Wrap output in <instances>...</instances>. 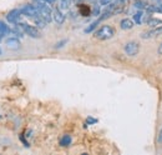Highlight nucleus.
<instances>
[{"mask_svg": "<svg viewBox=\"0 0 162 155\" xmlns=\"http://www.w3.org/2000/svg\"><path fill=\"white\" fill-rule=\"evenodd\" d=\"M115 35V29L110 25H102V27L93 33V36L99 40H109Z\"/></svg>", "mask_w": 162, "mask_h": 155, "instance_id": "1", "label": "nucleus"}, {"mask_svg": "<svg viewBox=\"0 0 162 155\" xmlns=\"http://www.w3.org/2000/svg\"><path fill=\"white\" fill-rule=\"evenodd\" d=\"M21 27L24 29V33L26 35L31 36V38H40V31L38 30L36 27H32V25H29V24H25V23H20Z\"/></svg>", "mask_w": 162, "mask_h": 155, "instance_id": "2", "label": "nucleus"}, {"mask_svg": "<svg viewBox=\"0 0 162 155\" xmlns=\"http://www.w3.org/2000/svg\"><path fill=\"white\" fill-rule=\"evenodd\" d=\"M139 50H140V46H139L137 43H135V41H130V43H127V44L125 45V53L129 56L137 55Z\"/></svg>", "mask_w": 162, "mask_h": 155, "instance_id": "3", "label": "nucleus"}, {"mask_svg": "<svg viewBox=\"0 0 162 155\" xmlns=\"http://www.w3.org/2000/svg\"><path fill=\"white\" fill-rule=\"evenodd\" d=\"M21 13L25 15V16H28V18H35V16H39V11H38V8L35 5H25L23 8V10Z\"/></svg>", "mask_w": 162, "mask_h": 155, "instance_id": "4", "label": "nucleus"}, {"mask_svg": "<svg viewBox=\"0 0 162 155\" xmlns=\"http://www.w3.org/2000/svg\"><path fill=\"white\" fill-rule=\"evenodd\" d=\"M21 11L20 10H18V9H14V10H11V11H9L8 13V15H6V20L9 21V23H11V24H16L19 21V19L21 18Z\"/></svg>", "mask_w": 162, "mask_h": 155, "instance_id": "5", "label": "nucleus"}, {"mask_svg": "<svg viewBox=\"0 0 162 155\" xmlns=\"http://www.w3.org/2000/svg\"><path fill=\"white\" fill-rule=\"evenodd\" d=\"M53 19L55 20L56 24H63L65 21V15L59 8H56V9H54V11H53Z\"/></svg>", "mask_w": 162, "mask_h": 155, "instance_id": "6", "label": "nucleus"}, {"mask_svg": "<svg viewBox=\"0 0 162 155\" xmlns=\"http://www.w3.org/2000/svg\"><path fill=\"white\" fill-rule=\"evenodd\" d=\"M78 9H79V14L81 16H90L91 15V9H90V6L86 5V4H79Z\"/></svg>", "mask_w": 162, "mask_h": 155, "instance_id": "7", "label": "nucleus"}, {"mask_svg": "<svg viewBox=\"0 0 162 155\" xmlns=\"http://www.w3.org/2000/svg\"><path fill=\"white\" fill-rule=\"evenodd\" d=\"M6 45H8V48L16 50V49L20 48L21 44H20V40H19V39H16V38H9V39L6 40Z\"/></svg>", "mask_w": 162, "mask_h": 155, "instance_id": "8", "label": "nucleus"}, {"mask_svg": "<svg viewBox=\"0 0 162 155\" xmlns=\"http://www.w3.org/2000/svg\"><path fill=\"white\" fill-rule=\"evenodd\" d=\"M133 25H135V21H132L131 19H127V18L122 19L121 23H120V27H121V29H124V30H130V29H132Z\"/></svg>", "mask_w": 162, "mask_h": 155, "instance_id": "9", "label": "nucleus"}, {"mask_svg": "<svg viewBox=\"0 0 162 155\" xmlns=\"http://www.w3.org/2000/svg\"><path fill=\"white\" fill-rule=\"evenodd\" d=\"M147 25L152 29H158V28H162V20L155 19V18H150L147 20Z\"/></svg>", "mask_w": 162, "mask_h": 155, "instance_id": "10", "label": "nucleus"}, {"mask_svg": "<svg viewBox=\"0 0 162 155\" xmlns=\"http://www.w3.org/2000/svg\"><path fill=\"white\" fill-rule=\"evenodd\" d=\"M143 16H145V13H143V10H140V11H137L135 15H133V21L137 24V25H141L142 23H143Z\"/></svg>", "mask_w": 162, "mask_h": 155, "instance_id": "11", "label": "nucleus"}, {"mask_svg": "<svg viewBox=\"0 0 162 155\" xmlns=\"http://www.w3.org/2000/svg\"><path fill=\"white\" fill-rule=\"evenodd\" d=\"M32 20H34V23L36 24V27L40 28V29H42V28L46 27V21L42 19L40 15H39V16H35V18H32Z\"/></svg>", "mask_w": 162, "mask_h": 155, "instance_id": "12", "label": "nucleus"}, {"mask_svg": "<svg viewBox=\"0 0 162 155\" xmlns=\"http://www.w3.org/2000/svg\"><path fill=\"white\" fill-rule=\"evenodd\" d=\"M71 141H72V139H71L70 135H64L60 140V145L61 146H69L71 144Z\"/></svg>", "mask_w": 162, "mask_h": 155, "instance_id": "13", "label": "nucleus"}, {"mask_svg": "<svg viewBox=\"0 0 162 155\" xmlns=\"http://www.w3.org/2000/svg\"><path fill=\"white\" fill-rule=\"evenodd\" d=\"M70 8V0H60V5H59V9L60 10H69Z\"/></svg>", "mask_w": 162, "mask_h": 155, "instance_id": "14", "label": "nucleus"}, {"mask_svg": "<svg viewBox=\"0 0 162 155\" xmlns=\"http://www.w3.org/2000/svg\"><path fill=\"white\" fill-rule=\"evenodd\" d=\"M99 20H96V21H93V23H91L90 25H89V27L86 28V29H85L84 31L85 33H86V34H89V33H91V31H93V30H95L96 29V27H97V25H99Z\"/></svg>", "mask_w": 162, "mask_h": 155, "instance_id": "15", "label": "nucleus"}, {"mask_svg": "<svg viewBox=\"0 0 162 155\" xmlns=\"http://www.w3.org/2000/svg\"><path fill=\"white\" fill-rule=\"evenodd\" d=\"M97 123V119H93V118H91V116H89L87 119H86V123H85V125H84V128H86L87 125H91V124H96Z\"/></svg>", "mask_w": 162, "mask_h": 155, "instance_id": "16", "label": "nucleus"}, {"mask_svg": "<svg viewBox=\"0 0 162 155\" xmlns=\"http://www.w3.org/2000/svg\"><path fill=\"white\" fill-rule=\"evenodd\" d=\"M0 31H4L5 34L9 33V28H8V25L4 24L3 21H0Z\"/></svg>", "mask_w": 162, "mask_h": 155, "instance_id": "17", "label": "nucleus"}, {"mask_svg": "<svg viewBox=\"0 0 162 155\" xmlns=\"http://www.w3.org/2000/svg\"><path fill=\"white\" fill-rule=\"evenodd\" d=\"M114 2V0H97V4L100 6H105V5H109V4H111Z\"/></svg>", "mask_w": 162, "mask_h": 155, "instance_id": "18", "label": "nucleus"}, {"mask_svg": "<svg viewBox=\"0 0 162 155\" xmlns=\"http://www.w3.org/2000/svg\"><path fill=\"white\" fill-rule=\"evenodd\" d=\"M66 43H67V40H61V41H59L57 44L55 45V48H57V49H59V48H61V46H64V45L66 44Z\"/></svg>", "mask_w": 162, "mask_h": 155, "instance_id": "19", "label": "nucleus"}, {"mask_svg": "<svg viewBox=\"0 0 162 155\" xmlns=\"http://www.w3.org/2000/svg\"><path fill=\"white\" fill-rule=\"evenodd\" d=\"M20 140L24 143V145L26 146V148H29V146H30V145H29V143L26 141V139H25V136H24V135H20Z\"/></svg>", "mask_w": 162, "mask_h": 155, "instance_id": "20", "label": "nucleus"}, {"mask_svg": "<svg viewBox=\"0 0 162 155\" xmlns=\"http://www.w3.org/2000/svg\"><path fill=\"white\" fill-rule=\"evenodd\" d=\"M157 141H158V144H162V128H161V130H160V133H158Z\"/></svg>", "mask_w": 162, "mask_h": 155, "instance_id": "21", "label": "nucleus"}, {"mask_svg": "<svg viewBox=\"0 0 162 155\" xmlns=\"http://www.w3.org/2000/svg\"><path fill=\"white\" fill-rule=\"evenodd\" d=\"M4 35H6V34H5L4 31H0V40L3 39V36H4Z\"/></svg>", "mask_w": 162, "mask_h": 155, "instance_id": "22", "label": "nucleus"}, {"mask_svg": "<svg viewBox=\"0 0 162 155\" xmlns=\"http://www.w3.org/2000/svg\"><path fill=\"white\" fill-rule=\"evenodd\" d=\"M158 54H161L162 55V44L160 45V48H158Z\"/></svg>", "mask_w": 162, "mask_h": 155, "instance_id": "23", "label": "nucleus"}, {"mask_svg": "<svg viewBox=\"0 0 162 155\" xmlns=\"http://www.w3.org/2000/svg\"><path fill=\"white\" fill-rule=\"evenodd\" d=\"M46 2H47L49 4H54V3L56 2V0H46Z\"/></svg>", "mask_w": 162, "mask_h": 155, "instance_id": "24", "label": "nucleus"}, {"mask_svg": "<svg viewBox=\"0 0 162 155\" xmlns=\"http://www.w3.org/2000/svg\"><path fill=\"white\" fill-rule=\"evenodd\" d=\"M0 54H2V49H0Z\"/></svg>", "mask_w": 162, "mask_h": 155, "instance_id": "25", "label": "nucleus"}, {"mask_svg": "<svg viewBox=\"0 0 162 155\" xmlns=\"http://www.w3.org/2000/svg\"><path fill=\"white\" fill-rule=\"evenodd\" d=\"M124 2H126V0H124Z\"/></svg>", "mask_w": 162, "mask_h": 155, "instance_id": "26", "label": "nucleus"}]
</instances>
